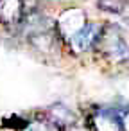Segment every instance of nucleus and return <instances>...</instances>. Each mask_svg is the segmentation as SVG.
I'll return each mask as SVG.
<instances>
[{
    "instance_id": "obj_8",
    "label": "nucleus",
    "mask_w": 129,
    "mask_h": 131,
    "mask_svg": "<svg viewBox=\"0 0 129 131\" xmlns=\"http://www.w3.org/2000/svg\"><path fill=\"white\" fill-rule=\"evenodd\" d=\"M24 131H56L50 122L47 118L43 120H27V126L24 127Z\"/></svg>"
},
{
    "instance_id": "obj_5",
    "label": "nucleus",
    "mask_w": 129,
    "mask_h": 131,
    "mask_svg": "<svg viewBox=\"0 0 129 131\" xmlns=\"http://www.w3.org/2000/svg\"><path fill=\"white\" fill-rule=\"evenodd\" d=\"M25 13V0H0V25L2 27H20Z\"/></svg>"
},
{
    "instance_id": "obj_4",
    "label": "nucleus",
    "mask_w": 129,
    "mask_h": 131,
    "mask_svg": "<svg viewBox=\"0 0 129 131\" xmlns=\"http://www.w3.org/2000/svg\"><path fill=\"white\" fill-rule=\"evenodd\" d=\"M90 131H122L118 110L115 108H93L86 117Z\"/></svg>"
},
{
    "instance_id": "obj_7",
    "label": "nucleus",
    "mask_w": 129,
    "mask_h": 131,
    "mask_svg": "<svg viewBox=\"0 0 129 131\" xmlns=\"http://www.w3.org/2000/svg\"><path fill=\"white\" fill-rule=\"evenodd\" d=\"M99 7L104 9L106 13L122 15L124 9H125V2L124 0H99Z\"/></svg>"
},
{
    "instance_id": "obj_9",
    "label": "nucleus",
    "mask_w": 129,
    "mask_h": 131,
    "mask_svg": "<svg viewBox=\"0 0 129 131\" xmlns=\"http://www.w3.org/2000/svg\"><path fill=\"white\" fill-rule=\"evenodd\" d=\"M118 117H120V126H122V131H129V108L118 110Z\"/></svg>"
},
{
    "instance_id": "obj_10",
    "label": "nucleus",
    "mask_w": 129,
    "mask_h": 131,
    "mask_svg": "<svg viewBox=\"0 0 129 131\" xmlns=\"http://www.w3.org/2000/svg\"><path fill=\"white\" fill-rule=\"evenodd\" d=\"M125 67H129V59H127V63H125Z\"/></svg>"
},
{
    "instance_id": "obj_1",
    "label": "nucleus",
    "mask_w": 129,
    "mask_h": 131,
    "mask_svg": "<svg viewBox=\"0 0 129 131\" xmlns=\"http://www.w3.org/2000/svg\"><path fill=\"white\" fill-rule=\"evenodd\" d=\"M93 50L115 65H125L129 59V41L118 25H102L100 36Z\"/></svg>"
},
{
    "instance_id": "obj_2",
    "label": "nucleus",
    "mask_w": 129,
    "mask_h": 131,
    "mask_svg": "<svg viewBox=\"0 0 129 131\" xmlns=\"http://www.w3.org/2000/svg\"><path fill=\"white\" fill-rule=\"evenodd\" d=\"M88 24V16L83 9H77V7H72V9H66L59 15V18L54 22V27H56V32L59 36V40L63 43H66L74 34H77L84 25Z\"/></svg>"
},
{
    "instance_id": "obj_6",
    "label": "nucleus",
    "mask_w": 129,
    "mask_h": 131,
    "mask_svg": "<svg viewBox=\"0 0 129 131\" xmlns=\"http://www.w3.org/2000/svg\"><path fill=\"white\" fill-rule=\"evenodd\" d=\"M45 118L50 122V126H52L56 131H68V129L75 124V120H77L75 113H74L68 106H65V104H61V102H59V104H52V106L49 108Z\"/></svg>"
},
{
    "instance_id": "obj_3",
    "label": "nucleus",
    "mask_w": 129,
    "mask_h": 131,
    "mask_svg": "<svg viewBox=\"0 0 129 131\" xmlns=\"http://www.w3.org/2000/svg\"><path fill=\"white\" fill-rule=\"evenodd\" d=\"M100 31H102V25H100V24H95V22H90V20H88V24H86L77 34H74V36L66 41L70 52L75 54V56H81V54H84V52L93 50L95 45H97V40H99V36H100Z\"/></svg>"
}]
</instances>
